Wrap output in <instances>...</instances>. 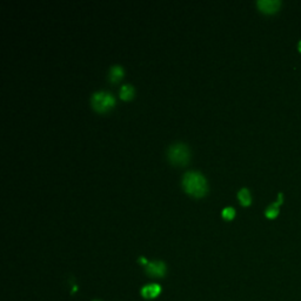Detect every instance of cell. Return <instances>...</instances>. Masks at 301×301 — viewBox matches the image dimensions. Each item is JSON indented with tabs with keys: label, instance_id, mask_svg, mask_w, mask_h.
<instances>
[{
	"label": "cell",
	"instance_id": "obj_13",
	"mask_svg": "<svg viewBox=\"0 0 301 301\" xmlns=\"http://www.w3.org/2000/svg\"><path fill=\"white\" fill-rule=\"evenodd\" d=\"M96 301H97V300H96Z\"/></svg>",
	"mask_w": 301,
	"mask_h": 301
},
{
	"label": "cell",
	"instance_id": "obj_7",
	"mask_svg": "<svg viewBox=\"0 0 301 301\" xmlns=\"http://www.w3.org/2000/svg\"><path fill=\"white\" fill-rule=\"evenodd\" d=\"M282 200H284V198H282V193H279V194H278V200H276L275 202H273L272 205H269L268 207L266 208L265 216L268 218V219H274V218L278 217V214H279V206L282 204Z\"/></svg>",
	"mask_w": 301,
	"mask_h": 301
},
{
	"label": "cell",
	"instance_id": "obj_11",
	"mask_svg": "<svg viewBox=\"0 0 301 301\" xmlns=\"http://www.w3.org/2000/svg\"><path fill=\"white\" fill-rule=\"evenodd\" d=\"M221 216L224 217V219L231 220L233 219V217L235 216V210L233 207H231V206H228V207L224 208L223 212H221Z\"/></svg>",
	"mask_w": 301,
	"mask_h": 301
},
{
	"label": "cell",
	"instance_id": "obj_12",
	"mask_svg": "<svg viewBox=\"0 0 301 301\" xmlns=\"http://www.w3.org/2000/svg\"><path fill=\"white\" fill-rule=\"evenodd\" d=\"M298 48H299V51L301 52V40L299 41V44H298Z\"/></svg>",
	"mask_w": 301,
	"mask_h": 301
},
{
	"label": "cell",
	"instance_id": "obj_2",
	"mask_svg": "<svg viewBox=\"0 0 301 301\" xmlns=\"http://www.w3.org/2000/svg\"><path fill=\"white\" fill-rule=\"evenodd\" d=\"M91 104L92 107L99 113L107 112L114 106L115 99L110 92L107 91H98L94 92L91 97Z\"/></svg>",
	"mask_w": 301,
	"mask_h": 301
},
{
	"label": "cell",
	"instance_id": "obj_3",
	"mask_svg": "<svg viewBox=\"0 0 301 301\" xmlns=\"http://www.w3.org/2000/svg\"><path fill=\"white\" fill-rule=\"evenodd\" d=\"M189 155H191L189 149L183 143L172 144L167 149V156L172 164L185 165L188 161Z\"/></svg>",
	"mask_w": 301,
	"mask_h": 301
},
{
	"label": "cell",
	"instance_id": "obj_9",
	"mask_svg": "<svg viewBox=\"0 0 301 301\" xmlns=\"http://www.w3.org/2000/svg\"><path fill=\"white\" fill-rule=\"evenodd\" d=\"M120 98L124 100H130L134 96V87L130 84H125L120 87Z\"/></svg>",
	"mask_w": 301,
	"mask_h": 301
},
{
	"label": "cell",
	"instance_id": "obj_4",
	"mask_svg": "<svg viewBox=\"0 0 301 301\" xmlns=\"http://www.w3.org/2000/svg\"><path fill=\"white\" fill-rule=\"evenodd\" d=\"M146 273L152 276H164L166 265L162 261H150L146 265Z\"/></svg>",
	"mask_w": 301,
	"mask_h": 301
},
{
	"label": "cell",
	"instance_id": "obj_10",
	"mask_svg": "<svg viewBox=\"0 0 301 301\" xmlns=\"http://www.w3.org/2000/svg\"><path fill=\"white\" fill-rule=\"evenodd\" d=\"M238 199H239V201H240L241 205L248 206L252 201L250 191H248L247 188H245V187H244V188H241L240 191L238 192Z\"/></svg>",
	"mask_w": 301,
	"mask_h": 301
},
{
	"label": "cell",
	"instance_id": "obj_1",
	"mask_svg": "<svg viewBox=\"0 0 301 301\" xmlns=\"http://www.w3.org/2000/svg\"><path fill=\"white\" fill-rule=\"evenodd\" d=\"M183 186L187 193L194 196H201L207 192V181L200 172H186L183 177Z\"/></svg>",
	"mask_w": 301,
	"mask_h": 301
},
{
	"label": "cell",
	"instance_id": "obj_6",
	"mask_svg": "<svg viewBox=\"0 0 301 301\" xmlns=\"http://www.w3.org/2000/svg\"><path fill=\"white\" fill-rule=\"evenodd\" d=\"M160 292L161 287L159 286L158 284H150L146 285V286L141 290V296L146 298V299H154V298L160 294Z\"/></svg>",
	"mask_w": 301,
	"mask_h": 301
},
{
	"label": "cell",
	"instance_id": "obj_8",
	"mask_svg": "<svg viewBox=\"0 0 301 301\" xmlns=\"http://www.w3.org/2000/svg\"><path fill=\"white\" fill-rule=\"evenodd\" d=\"M124 76V69L120 65H113L110 67L109 79L112 82H118Z\"/></svg>",
	"mask_w": 301,
	"mask_h": 301
},
{
	"label": "cell",
	"instance_id": "obj_5",
	"mask_svg": "<svg viewBox=\"0 0 301 301\" xmlns=\"http://www.w3.org/2000/svg\"><path fill=\"white\" fill-rule=\"evenodd\" d=\"M257 5L263 13H274L280 7V1L279 0H259Z\"/></svg>",
	"mask_w": 301,
	"mask_h": 301
}]
</instances>
